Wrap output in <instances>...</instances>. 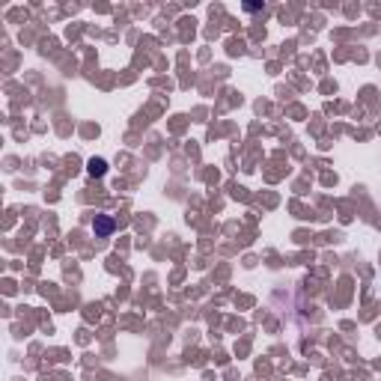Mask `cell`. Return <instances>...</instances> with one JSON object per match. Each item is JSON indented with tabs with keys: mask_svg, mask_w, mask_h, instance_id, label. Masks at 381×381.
Here are the masks:
<instances>
[{
	"mask_svg": "<svg viewBox=\"0 0 381 381\" xmlns=\"http://www.w3.org/2000/svg\"><path fill=\"white\" fill-rule=\"evenodd\" d=\"M93 230H96V235H102V239H105V235H110V232L117 230V221L110 218V215H96Z\"/></svg>",
	"mask_w": 381,
	"mask_h": 381,
	"instance_id": "6da1fadb",
	"label": "cell"
},
{
	"mask_svg": "<svg viewBox=\"0 0 381 381\" xmlns=\"http://www.w3.org/2000/svg\"><path fill=\"white\" fill-rule=\"evenodd\" d=\"M87 173H89V176H105V173H107V164H105L102 158H93V161L87 164Z\"/></svg>",
	"mask_w": 381,
	"mask_h": 381,
	"instance_id": "7a4b0ae2",
	"label": "cell"
}]
</instances>
